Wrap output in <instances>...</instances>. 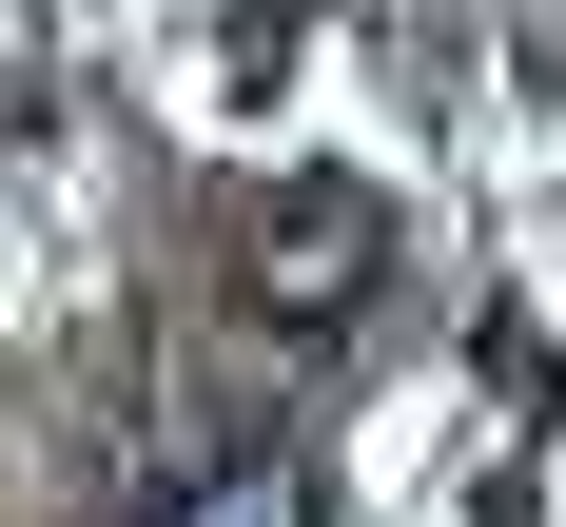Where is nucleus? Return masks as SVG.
<instances>
[{"mask_svg":"<svg viewBox=\"0 0 566 527\" xmlns=\"http://www.w3.org/2000/svg\"><path fill=\"white\" fill-rule=\"evenodd\" d=\"M137 527H333V488H313V450H176Z\"/></svg>","mask_w":566,"mask_h":527,"instance_id":"nucleus-1","label":"nucleus"}]
</instances>
